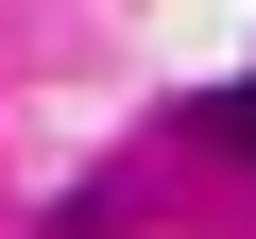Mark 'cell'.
Masks as SVG:
<instances>
[{
	"label": "cell",
	"instance_id": "1",
	"mask_svg": "<svg viewBox=\"0 0 256 239\" xmlns=\"http://www.w3.org/2000/svg\"><path fill=\"white\" fill-rule=\"evenodd\" d=\"M222 137H239V154H256V86H239V102H222Z\"/></svg>",
	"mask_w": 256,
	"mask_h": 239
}]
</instances>
